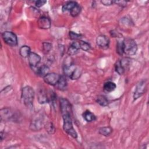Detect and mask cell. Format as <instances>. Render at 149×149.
<instances>
[{"mask_svg":"<svg viewBox=\"0 0 149 149\" xmlns=\"http://www.w3.org/2000/svg\"><path fill=\"white\" fill-rule=\"evenodd\" d=\"M113 3H115L116 4L120 6H125L126 5V2L125 1H113Z\"/></svg>","mask_w":149,"mask_h":149,"instance_id":"obj_32","label":"cell"},{"mask_svg":"<svg viewBox=\"0 0 149 149\" xmlns=\"http://www.w3.org/2000/svg\"><path fill=\"white\" fill-rule=\"evenodd\" d=\"M41 57L35 52H31L28 56V61L31 67L34 68L40 62Z\"/></svg>","mask_w":149,"mask_h":149,"instance_id":"obj_7","label":"cell"},{"mask_svg":"<svg viewBox=\"0 0 149 149\" xmlns=\"http://www.w3.org/2000/svg\"><path fill=\"white\" fill-rule=\"evenodd\" d=\"M115 70L116 72L120 75L122 74L124 72H125V68H123V66H122V65L120 63V61H118L116 62V64L115 65Z\"/></svg>","mask_w":149,"mask_h":149,"instance_id":"obj_24","label":"cell"},{"mask_svg":"<svg viewBox=\"0 0 149 149\" xmlns=\"http://www.w3.org/2000/svg\"><path fill=\"white\" fill-rule=\"evenodd\" d=\"M34 95V91L30 86H27L23 88L22 91V98L24 104L26 107L29 108L32 107Z\"/></svg>","mask_w":149,"mask_h":149,"instance_id":"obj_2","label":"cell"},{"mask_svg":"<svg viewBox=\"0 0 149 149\" xmlns=\"http://www.w3.org/2000/svg\"><path fill=\"white\" fill-rule=\"evenodd\" d=\"M2 37L4 42L9 46L15 47L17 45V36L15 33L11 31H4L2 34Z\"/></svg>","mask_w":149,"mask_h":149,"instance_id":"obj_4","label":"cell"},{"mask_svg":"<svg viewBox=\"0 0 149 149\" xmlns=\"http://www.w3.org/2000/svg\"><path fill=\"white\" fill-rule=\"evenodd\" d=\"M49 67L46 65H43L37 69V74L39 76L44 77L48 73H49Z\"/></svg>","mask_w":149,"mask_h":149,"instance_id":"obj_14","label":"cell"},{"mask_svg":"<svg viewBox=\"0 0 149 149\" xmlns=\"http://www.w3.org/2000/svg\"><path fill=\"white\" fill-rule=\"evenodd\" d=\"M56 87L61 90H64L67 87V81L65 77L63 76H61L60 79L58 83L56 85Z\"/></svg>","mask_w":149,"mask_h":149,"instance_id":"obj_16","label":"cell"},{"mask_svg":"<svg viewBox=\"0 0 149 149\" xmlns=\"http://www.w3.org/2000/svg\"><path fill=\"white\" fill-rule=\"evenodd\" d=\"M37 25L40 29H48L51 27V21L49 18L45 16H42L38 19Z\"/></svg>","mask_w":149,"mask_h":149,"instance_id":"obj_9","label":"cell"},{"mask_svg":"<svg viewBox=\"0 0 149 149\" xmlns=\"http://www.w3.org/2000/svg\"><path fill=\"white\" fill-rule=\"evenodd\" d=\"M31 53L30 48L29 46L27 45H23L22 46L19 50V54L20 56L23 58H28L29 55Z\"/></svg>","mask_w":149,"mask_h":149,"instance_id":"obj_15","label":"cell"},{"mask_svg":"<svg viewBox=\"0 0 149 149\" xmlns=\"http://www.w3.org/2000/svg\"><path fill=\"white\" fill-rule=\"evenodd\" d=\"M13 118L12 111L9 108H3L1 110V118L3 120H10Z\"/></svg>","mask_w":149,"mask_h":149,"instance_id":"obj_10","label":"cell"},{"mask_svg":"<svg viewBox=\"0 0 149 149\" xmlns=\"http://www.w3.org/2000/svg\"><path fill=\"white\" fill-rule=\"evenodd\" d=\"M81 73H82L81 69L79 66H76V69H74V70L72 73L70 78L72 80H76V79H79L80 77V76L81 74Z\"/></svg>","mask_w":149,"mask_h":149,"instance_id":"obj_22","label":"cell"},{"mask_svg":"<svg viewBox=\"0 0 149 149\" xmlns=\"http://www.w3.org/2000/svg\"><path fill=\"white\" fill-rule=\"evenodd\" d=\"M96 43L100 47L105 49L109 47V40L105 36L100 35L97 37Z\"/></svg>","mask_w":149,"mask_h":149,"instance_id":"obj_8","label":"cell"},{"mask_svg":"<svg viewBox=\"0 0 149 149\" xmlns=\"http://www.w3.org/2000/svg\"><path fill=\"white\" fill-rule=\"evenodd\" d=\"M116 87L115 83L112 81H107L104 84V90L108 93L113 91Z\"/></svg>","mask_w":149,"mask_h":149,"instance_id":"obj_17","label":"cell"},{"mask_svg":"<svg viewBox=\"0 0 149 149\" xmlns=\"http://www.w3.org/2000/svg\"><path fill=\"white\" fill-rule=\"evenodd\" d=\"M146 89V83L145 81H142L140 82L135 90L134 93V100H136L140 97H141L145 92V90Z\"/></svg>","mask_w":149,"mask_h":149,"instance_id":"obj_6","label":"cell"},{"mask_svg":"<svg viewBox=\"0 0 149 149\" xmlns=\"http://www.w3.org/2000/svg\"><path fill=\"white\" fill-rule=\"evenodd\" d=\"M83 117L87 122H93L96 119L95 116L92 112L88 110L84 112V113H83Z\"/></svg>","mask_w":149,"mask_h":149,"instance_id":"obj_18","label":"cell"},{"mask_svg":"<svg viewBox=\"0 0 149 149\" xmlns=\"http://www.w3.org/2000/svg\"><path fill=\"white\" fill-rule=\"evenodd\" d=\"M98 132L100 134L105 136H109L112 133V129L109 126L102 127L100 128Z\"/></svg>","mask_w":149,"mask_h":149,"instance_id":"obj_21","label":"cell"},{"mask_svg":"<svg viewBox=\"0 0 149 149\" xmlns=\"http://www.w3.org/2000/svg\"><path fill=\"white\" fill-rule=\"evenodd\" d=\"M77 2L74 1H69L64 4L62 6V11L63 12H70L71 9L76 5Z\"/></svg>","mask_w":149,"mask_h":149,"instance_id":"obj_20","label":"cell"},{"mask_svg":"<svg viewBox=\"0 0 149 149\" xmlns=\"http://www.w3.org/2000/svg\"><path fill=\"white\" fill-rule=\"evenodd\" d=\"M79 45H80V48L84 51H88L91 48L90 44L86 41H79Z\"/></svg>","mask_w":149,"mask_h":149,"instance_id":"obj_25","label":"cell"},{"mask_svg":"<svg viewBox=\"0 0 149 149\" xmlns=\"http://www.w3.org/2000/svg\"><path fill=\"white\" fill-rule=\"evenodd\" d=\"M116 51L119 55H122L123 52V41H118L116 44Z\"/></svg>","mask_w":149,"mask_h":149,"instance_id":"obj_28","label":"cell"},{"mask_svg":"<svg viewBox=\"0 0 149 149\" xmlns=\"http://www.w3.org/2000/svg\"><path fill=\"white\" fill-rule=\"evenodd\" d=\"M61 76L56 73H49L46 76H45L43 79L44 81L47 84L51 86H56L59 81Z\"/></svg>","mask_w":149,"mask_h":149,"instance_id":"obj_5","label":"cell"},{"mask_svg":"<svg viewBox=\"0 0 149 149\" xmlns=\"http://www.w3.org/2000/svg\"><path fill=\"white\" fill-rule=\"evenodd\" d=\"M47 2L46 1H43V0H39V1H37L35 2V5L38 8H40L41 6H42L45 3Z\"/></svg>","mask_w":149,"mask_h":149,"instance_id":"obj_30","label":"cell"},{"mask_svg":"<svg viewBox=\"0 0 149 149\" xmlns=\"http://www.w3.org/2000/svg\"><path fill=\"white\" fill-rule=\"evenodd\" d=\"M137 50V45L134 40L132 38H126L123 40V52L127 55H134Z\"/></svg>","mask_w":149,"mask_h":149,"instance_id":"obj_3","label":"cell"},{"mask_svg":"<svg viewBox=\"0 0 149 149\" xmlns=\"http://www.w3.org/2000/svg\"><path fill=\"white\" fill-rule=\"evenodd\" d=\"M51 49H52V44L51 43L47 42L42 43V49L44 52L48 53L51 51Z\"/></svg>","mask_w":149,"mask_h":149,"instance_id":"obj_26","label":"cell"},{"mask_svg":"<svg viewBox=\"0 0 149 149\" xmlns=\"http://www.w3.org/2000/svg\"><path fill=\"white\" fill-rule=\"evenodd\" d=\"M63 120V127L64 130L73 138L76 139L77 137V134L73 127L71 113H66L62 114Z\"/></svg>","mask_w":149,"mask_h":149,"instance_id":"obj_1","label":"cell"},{"mask_svg":"<svg viewBox=\"0 0 149 149\" xmlns=\"http://www.w3.org/2000/svg\"><path fill=\"white\" fill-rule=\"evenodd\" d=\"M81 12V7L77 3L76 5L71 9L70 11V14L73 17H76L79 15Z\"/></svg>","mask_w":149,"mask_h":149,"instance_id":"obj_23","label":"cell"},{"mask_svg":"<svg viewBox=\"0 0 149 149\" xmlns=\"http://www.w3.org/2000/svg\"><path fill=\"white\" fill-rule=\"evenodd\" d=\"M69 37L72 40H78L81 38V36L80 34H77L73 31L69 32Z\"/></svg>","mask_w":149,"mask_h":149,"instance_id":"obj_27","label":"cell"},{"mask_svg":"<svg viewBox=\"0 0 149 149\" xmlns=\"http://www.w3.org/2000/svg\"><path fill=\"white\" fill-rule=\"evenodd\" d=\"M80 49V45H79V41L78 42H74L69 47L68 51V54L69 55H70V56L74 55L79 52V50Z\"/></svg>","mask_w":149,"mask_h":149,"instance_id":"obj_12","label":"cell"},{"mask_svg":"<svg viewBox=\"0 0 149 149\" xmlns=\"http://www.w3.org/2000/svg\"><path fill=\"white\" fill-rule=\"evenodd\" d=\"M43 125V120L41 118H37L33 120L30 124V129L33 130H39Z\"/></svg>","mask_w":149,"mask_h":149,"instance_id":"obj_11","label":"cell"},{"mask_svg":"<svg viewBox=\"0 0 149 149\" xmlns=\"http://www.w3.org/2000/svg\"><path fill=\"white\" fill-rule=\"evenodd\" d=\"M38 100L40 104H44L49 101L47 93L44 90H41L38 94Z\"/></svg>","mask_w":149,"mask_h":149,"instance_id":"obj_13","label":"cell"},{"mask_svg":"<svg viewBox=\"0 0 149 149\" xmlns=\"http://www.w3.org/2000/svg\"><path fill=\"white\" fill-rule=\"evenodd\" d=\"M45 128L47 130L46 131H47V132H48L50 134H52L55 132V127L52 123H47L45 126Z\"/></svg>","mask_w":149,"mask_h":149,"instance_id":"obj_29","label":"cell"},{"mask_svg":"<svg viewBox=\"0 0 149 149\" xmlns=\"http://www.w3.org/2000/svg\"><path fill=\"white\" fill-rule=\"evenodd\" d=\"M101 2L104 5H105V6H109V5H111L112 3H113V1H110V0H102L101 1Z\"/></svg>","mask_w":149,"mask_h":149,"instance_id":"obj_31","label":"cell"},{"mask_svg":"<svg viewBox=\"0 0 149 149\" xmlns=\"http://www.w3.org/2000/svg\"><path fill=\"white\" fill-rule=\"evenodd\" d=\"M96 102L102 107H105L108 104L107 98L104 95H98L96 98Z\"/></svg>","mask_w":149,"mask_h":149,"instance_id":"obj_19","label":"cell"}]
</instances>
